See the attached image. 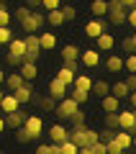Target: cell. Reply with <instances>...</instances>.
Instances as JSON below:
<instances>
[{
  "instance_id": "cell-1",
  "label": "cell",
  "mask_w": 136,
  "mask_h": 154,
  "mask_svg": "<svg viewBox=\"0 0 136 154\" xmlns=\"http://www.w3.org/2000/svg\"><path fill=\"white\" fill-rule=\"evenodd\" d=\"M44 23H46V16L39 13V11H31V13L21 21V31H23V33H39V31L44 28Z\"/></svg>"
},
{
  "instance_id": "cell-2",
  "label": "cell",
  "mask_w": 136,
  "mask_h": 154,
  "mask_svg": "<svg viewBox=\"0 0 136 154\" xmlns=\"http://www.w3.org/2000/svg\"><path fill=\"white\" fill-rule=\"evenodd\" d=\"M77 110H80V103H77L75 98H70V95H67V98H62L59 103H57V108H54V116H59L62 121H70L72 116L77 113Z\"/></svg>"
},
{
  "instance_id": "cell-3",
  "label": "cell",
  "mask_w": 136,
  "mask_h": 154,
  "mask_svg": "<svg viewBox=\"0 0 136 154\" xmlns=\"http://www.w3.org/2000/svg\"><path fill=\"white\" fill-rule=\"evenodd\" d=\"M126 8L121 0H108V18H110V26H123L126 23Z\"/></svg>"
},
{
  "instance_id": "cell-4",
  "label": "cell",
  "mask_w": 136,
  "mask_h": 154,
  "mask_svg": "<svg viewBox=\"0 0 136 154\" xmlns=\"http://www.w3.org/2000/svg\"><path fill=\"white\" fill-rule=\"evenodd\" d=\"M70 88H72V85H67V82H62L59 77H54V80L49 82V95L59 103L62 98H67V95H70Z\"/></svg>"
},
{
  "instance_id": "cell-5",
  "label": "cell",
  "mask_w": 136,
  "mask_h": 154,
  "mask_svg": "<svg viewBox=\"0 0 136 154\" xmlns=\"http://www.w3.org/2000/svg\"><path fill=\"white\" fill-rule=\"evenodd\" d=\"M118 128H126V131L136 134V113L131 110H118Z\"/></svg>"
},
{
  "instance_id": "cell-6",
  "label": "cell",
  "mask_w": 136,
  "mask_h": 154,
  "mask_svg": "<svg viewBox=\"0 0 136 154\" xmlns=\"http://www.w3.org/2000/svg\"><path fill=\"white\" fill-rule=\"evenodd\" d=\"M23 126L28 128L31 139H41V131H44V121H41V116H28Z\"/></svg>"
},
{
  "instance_id": "cell-7",
  "label": "cell",
  "mask_w": 136,
  "mask_h": 154,
  "mask_svg": "<svg viewBox=\"0 0 136 154\" xmlns=\"http://www.w3.org/2000/svg\"><path fill=\"white\" fill-rule=\"evenodd\" d=\"M49 139H51V144H62V141H67V139H70V128L62 126V123H54V126L49 128Z\"/></svg>"
},
{
  "instance_id": "cell-8",
  "label": "cell",
  "mask_w": 136,
  "mask_h": 154,
  "mask_svg": "<svg viewBox=\"0 0 136 154\" xmlns=\"http://www.w3.org/2000/svg\"><path fill=\"white\" fill-rule=\"evenodd\" d=\"M80 62L85 67H90V69H93V67H98L100 64V49H85L80 54Z\"/></svg>"
},
{
  "instance_id": "cell-9",
  "label": "cell",
  "mask_w": 136,
  "mask_h": 154,
  "mask_svg": "<svg viewBox=\"0 0 136 154\" xmlns=\"http://www.w3.org/2000/svg\"><path fill=\"white\" fill-rule=\"evenodd\" d=\"M100 108H103V113H113V110H121V98H116L113 93L103 95V98H100Z\"/></svg>"
},
{
  "instance_id": "cell-10",
  "label": "cell",
  "mask_w": 136,
  "mask_h": 154,
  "mask_svg": "<svg viewBox=\"0 0 136 154\" xmlns=\"http://www.w3.org/2000/svg\"><path fill=\"white\" fill-rule=\"evenodd\" d=\"M18 108H21V100H18L13 93L3 95V100H0V110H3V113H13V110H18Z\"/></svg>"
},
{
  "instance_id": "cell-11",
  "label": "cell",
  "mask_w": 136,
  "mask_h": 154,
  "mask_svg": "<svg viewBox=\"0 0 136 154\" xmlns=\"http://www.w3.org/2000/svg\"><path fill=\"white\" fill-rule=\"evenodd\" d=\"M103 31H108V26H105L100 18H93V21L85 26V36H90V38H98Z\"/></svg>"
},
{
  "instance_id": "cell-12",
  "label": "cell",
  "mask_w": 136,
  "mask_h": 154,
  "mask_svg": "<svg viewBox=\"0 0 136 154\" xmlns=\"http://www.w3.org/2000/svg\"><path fill=\"white\" fill-rule=\"evenodd\" d=\"M26 118L28 116L21 113V108H18V110H13V113H5V126L8 128H21L23 123H26Z\"/></svg>"
},
{
  "instance_id": "cell-13",
  "label": "cell",
  "mask_w": 136,
  "mask_h": 154,
  "mask_svg": "<svg viewBox=\"0 0 136 154\" xmlns=\"http://www.w3.org/2000/svg\"><path fill=\"white\" fill-rule=\"evenodd\" d=\"M95 44H98L100 51H110L116 46V38H113V33H110V31H103L98 38H95Z\"/></svg>"
},
{
  "instance_id": "cell-14",
  "label": "cell",
  "mask_w": 136,
  "mask_h": 154,
  "mask_svg": "<svg viewBox=\"0 0 136 154\" xmlns=\"http://www.w3.org/2000/svg\"><path fill=\"white\" fill-rule=\"evenodd\" d=\"M21 75H23V80H26V82L36 80V77H39V67H36V62H26V59H23V62H21Z\"/></svg>"
},
{
  "instance_id": "cell-15",
  "label": "cell",
  "mask_w": 136,
  "mask_h": 154,
  "mask_svg": "<svg viewBox=\"0 0 136 154\" xmlns=\"http://www.w3.org/2000/svg\"><path fill=\"white\" fill-rule=\"evenodd\" d=\"M39 38H41V49L44 51L57 49V33L54 31H41V33H39Z\"/></svg>"
},
{
  "instance_id": "cell-16",
  "label": "cell",
  "mask_w": 136,
  "mask_h": 154,
  "mask_svg": "<svg viewBox=\"0 0 136 154\" xmlns=\"http://www.w3.org/2000/svg\"><path fill=\"white\" fill-rule=\"evenodd\" d=\"M57 77H59L62 82H67V85H75V77H77V69H72L70 64H64V62H62V67H59V72H57Z\"/></svg>"
},
{
  "instance_id": "cell-17",
  "label": "cell",
  "mask_w": 136,
  "mask_h": 154,
  "mask_svg": "<svg viewBox=\"0 0 136 154\" xmlns=\"http://www.w3.org/2000/svg\"><path fill=\"white\" fill-rule=\"evenodd\" d=\"M46 23H51L54 28L64 26V23H67V18H64V11H62V8H57V11H46Z\"/></svg>"
},
{
  "instance_id": "cell-18",
  "label": "cell",
  "mask_w": 136,
  "mask_h": 154,
  "mask_svg": "<svg viewBox=\"0 0 136 154\" xmlns=\"http://www.w3.org/2000/svg\"><path fill=\"white\" fill-rule=\"evenodd\" d=\"M80 54L82 51L77 49L75 44H64L62 46V62H80Z\"/></svg>"
},
{
  "instance_id": "cell-19",
  "label": "cell",
  "mask_w": 136,
  "mask_h": 154,
  "mask_svg": "<svg viewBox=\"0 0 136 154\" xmlns=\"http://www.w3.org/2000/svg\"><path fill=\"white\" fill-rule=\"evenodd\" d=\"M105 69H108V72H123V69H126V62H123V57H118V54H110L108 59H105Z\"/></svg>"
},
{
  "instance_id": "cell-20",
  "label": "cell",
  "mask_w": 136,
  "mask_h": 154,
  "mask_svg": "<svg viewBox=\"0 0 136 154\" xmlns=\"http://www.w3.org/2000/svg\"><path fill=\"white\" fill-rule=\"evenodd\" d=\"M23 82H26V80H23L21 69H18V72H11V75H5V88L11 90V93H13V90H18Z\"/></svg>"
},
{
  "instance_id": "cell-21",
  "label": "cell",
  "mask_w": 136,
  "mask_h": 154,
  "mask_svg": "<svg viewBox=\"0 0 136 154\" xmlns=\"http://www.w3.org/2000/svg\"><path fill=\"white\" fill-rule=\"evenodd\" d=\"M13 95H16V98L21 100V105H23V103H31V98H33V90H31V85H28V82H23L18 90H13Z\"/></svg>"
},
{
  "instance_id": "cell-22",
  "label": "cell",
  "mask_w": 136,
  "mask_h": 154,
  "mask_svg": "<svg viewBox=\"0 0 136 154\" xmlns=\"http://www.w3.org/2000/svg\"><path fill=\"white\" fill-rule=\"evenodd\" d=\"M110 93L116 95V98H121V100H126L131 95V88H128V82H123V80H121V82H116V85H110Z\"/></svg>"
},
{
  "instance_id": "cell-23",
  "label": "cell",
  "mask_w": 136,
  "mask_h": 154,
  "mask_svg": "<svg viewBox=\"0 0 136 154\" xmlns=\"http://www.w3.org/2000/svg\"><path fill=\"white\" fill-rule=\"evenodd\" d=\"M90 13H93L95 18L108 16V0H93V5H90Z\"/></svg>"
},
{
  "instance_id": "cell-24",
  "label": "cell",
  "mask_w": 136,
  "mask_h": 154,
  "mask_svg": "<svg viewBox=\"0 0 136 154\" xmlns=\"http://www.w3.org/2000/svg\"><path fill=\"white\" fill-rule=\"evenodd\" d=\"M116 141H118L123 149L134 146V136H131V131H126V128H118V131H116Z\"/></svg>"
},
{
  "instance_id": "cell-25",
  "label": "cell",
  "mask_w": 136,
  "mask_h": 154,
  "mask_svg": "<svg viewBox=\"0 0 136 154\" xmlns=\"http://www.w3.org/2000/svg\"><path fill=\"white\" fill-rule=\"evenodd\" d=\"M70 98H75L80 105H85L87 100H90V90H80V88H75V85H72V88H70Z\"/></svg>"
},
{
  "instance_id": "cell-26",
  "label": "cell",
  "mask_w": 136,
  "mask_h": 154,
  "mask_svg": "<svg viewBox=\"0 0 136 154\" xmlns=\"http://www.w3.org/2000/svg\"><path fill=\"white\" fill-rule=\"evenodd\" d=\"M93 82H95V80L90 75H85V72L75 77V88H80V90H93Z\"/></svg>"
},
{
  "instance_id": "cell-27",
  "label": "cell",
  "mask_w": 136,
  "mask_h": 154,
  "mask_svg": "<svg viewBox=\"0 0 136 154\" xmlns=\"http://www.w3.org/2000/svg\"><path fill=\"white\" fill-rule=\"evenodd\" d=\"M90 93H95L98 98H103V95H108V93H110V85L105 82V80H95V82H93V90H90Z\"/></svg>"
},
{
  "instance_id": "cell-28",
  "label": "cell",
  "mask_w": 136,
  "mask_h": 154,
  "mask_svg": "<svg viewBox=\"0 0 136 154\" xmlns=\"http://www.w3.org/2000/svg\"><path fill=\"white\" fill-rule=\"evenodd\" d=\"M13 41V31L11 26H0V46H8Z\"/></svg>"
},
{
  "instance_id": "cell-29",
  "label": "cell",
  "mask_w": 136,
  "mask_h": 154,
  "mask_svg": "<svg viewBox=\"0 0 136 154\" xmlns=\"http://www.w3.org/2000/svg\"><path fill=\"white\" fill-rule=\"evenodd\" d=\"M11 18H13V13L5 8V3H0V26H8V23H11Z\"/></svg>"
},
{
  "instance_id": "cell-30",
  "label": "cell",
  "mask_w": 136,
  "mask_h": 154,
  "mask_svg": "<svg viewBox=\"0 0 136 154\" xmlns=\"http://www.w3.org/2000/svg\"><path fill=\"white\" fill-rule=\"evenodd\" d=\"M16 139H18L21 144H28V141H33V139H31V134H28V128H26V126L16 128Z\"/></svg>"
},
{
  "instance_id": "cell-31",
  "label": "cell",
  "mask_w": 136,
  "mask_h": 154,
  "mask_svg": "<svg viewBox=\"0 0 136 154\" xmlns=\"http://www.w3.org/2000/svg\"><path fill=\"white\" fill-rule=\"evenodd\" d=\"M105 126L108 128H118V110H113V113H105Z\"/></svg>"
},
{
  "instance_id": "cell-32",
  "label": "cell",
  "mask_w": 136,
  "mask_h": 154,
  "mask_svg": "<svg viewBox=\"0 0 136 154\" xmlns=\"http://www.w3.org/2000/svg\"><path fill=\"white\" fill-rule=\"evenodd\" d=\"M31 11H33L31 5H21V8H16V13H13V18H16V21L21 23V21H23V18H26V16H28Z\"/></svg>"
},
{
  "instance_id": "cell-33",
  "label": "cell",
  "mask_w": 136,
  "mask_h": 154,
  "mask_svg": "<svg viewBox=\"0 0 136 154\" xmlns=\"http://www.w3.org/2000/svg\"><path fill=\"white\" fill-rule=\"evenodd\" d=\"M126 72H136V51H131V54H126Z\"/></svg>"
},
{
  "instance_id": "cell-34",
  "label": "cell",
  "mask_w": 136,
  "mask_h": 154,
  "mask_svg": "<svg viewBox=\"0 0 136 154\" xmlns=\"http://www.w3.org/2000/svg\"><path fill=\"white\" fill-rule=\"evenodd\" d=\"M105 144H108V154H123V152H126L116 139H110V141H105Z\"/></svg>"
},
{
  "instance_id": "cell-35",
  "label": "cell",
  "mask_w": 136,
  "mask_h": 154,
  "mask_svg": "<svg viewBox=\"0 0 136 154\" xmlns=\"http://www.w3.org/2000/svg\"><path fill=\"white\" fill-rule=\"evenodd\" d=\"M41 8L44 11H57V8H62V0H41Z\"/></svg>"
},
{
  "instance_id": "cell-36",
  "label": "cell",
  "mask_w": 136,
  "mask_h": 154,
  "mask_svg": "<svg viewBox=\"0 0 136 154\" xmlns=\"http://www.w3.org/2000/svg\"><path fill=\"white\" fill-rule=\"evenodd\" d=\"M62 11H64V18H67V21H75V18H77V8H75V5H62Z\"/></svg>"
},
{
  "instance_id": "cell-37",
  "label": "cell",
  "mask_w": 136,
  "mask_h": 154,
  "mask_svg": "<svg viewBox=\"0 0 136 154\" xmlns=\"http://www.w3.org/2000/svg\"><path fill=\"white\" fill-rule=\"evenodd\" d=\"M70 123H72V126H82V123H85V113H82V110H77V113L70 118Z\"/></svg>"
},
{
  "instance_id": "cell-38",
  "label": "cell",
  "mask_w": 136,
  "mask_h": 154,
  "mask_svg": "<svg viewBox=\"0 0 136 154\" xmlns=\"http://www.w3.org/2000/svg\"><path fill=\"white\" fill-rule=\"evenodd\" d=\"M123 51H126V54H131V51H136V44H134V36L123 38Z\"/></svg>"
},
{
  "instance_id": "cell-39",
  "label": "cell",
  "mask_w": 136,
  "mask_h": 154,
  "mask_svg": "<svg viewBox=\"0 0 136 154\" xmlns=\"http://www.w3.org/2000/svg\"><path fill=\"white\" fill-rule=\"evenodd\" d=\"M36 154H51V144H39V146H36Z\"/></svg>"
},
{
  "instance_id": "cell-40",
  "label": "cell",
  "mask_w": 136,
  "mask_h": 154,
  "mask_svg": "<svg viewBox=\"0 0 136 154\" xmlns=\"http://www.w3.org/2000/svg\"><path fill=\"white\" fill-rule=\"evenodd\" d=\"M126 23H131V26L136 28V8H134V11H128V13H126Z\"/></svg>"
},
{
  "instance_id": "cell-41",
  "label": "cell",
  "mask_w": 136,
  "mask_h": 154,
  "mask_svg": "<svg viewBox=\"0 0 136 154\" xmlns=\"http://www.w3.org/2000/svg\"><path fill=\"white\" fill-rule=\"evenodd\" d=\"M126 82H128V88H131V90H136V72H128Z\"/></svg>"
},
{
  "instance_id": "cell-42",
  "label": "cell",
  "mask_w": 136,
  "mask_h": 154,
  "mask_svg": "<svg viewBox=\"0 0 136 154\" xmlns=\"http://www.w3.org/2000/svg\"><path fill=\"white\" fill-rule=\"evenodd\" d=\"M121 3H123L126 11H134V8H136V0H121Z\"/></svg>"
},
{
  "instance_id": "cell-43",
  "label": "cell",
  "mask_w": 136,
  "mask_h": 154,
  "mask_svg": "<svg viewBox=\"0 0 136 154\" xmlns=\"http://www.w3.org/2000/svg\"><path fill=\"white\" fill-rule=\"evenodd\" d=\"M26 5H31V8H41V0H26Z\"/></svg>"
},
{
  "instance_id": "cell-44",
  "label": "cell",
  "mask_w": 136,
  "mask_h": 154,
  "mask_svg": "<svg viewBox=\"0 0 136 154\" xmlns=\"http://www.w3.org/2000/svg\"><path fill=\"white\" fill-rule=\"evenodd\" d=\"M128 100H131V108H136V90H131V95H128Z\"/></svg>"
},
{
  "instance_id": "cell-45",
  "label": "cell",
  "mask_w": 136,
  "mask_h": 154,
  "mask_svg": "<svg viewBox=\"0 0 136 154\" xmlns=\"http://www.w3.org/2000/svg\"><path fill=\"white\" fill-rule=\"evenodd\" d=\"M3 128H8L5 126V118H0V131H3Z\"/></svg>"
},
{
  "instance_id": "cell-46",
  "label": "cell",
  "mask_w": 136,
  "mask_h": 154,
  "mask_svg": "<svg viewBox=\"0 0 136 154\" xmlns=\"http://www.w3.org/2000/svg\"><path fill=\"white\" fill-rule=\"evenodd\" d=\"M0 82H5V75H3V72H0Z\"/></svg>"
},
{
  "instance_id": "cell-47",
  "label": "cell",
  "mask_w": 136,
  "mask_h": 154,
  "mask_svg": "<svg viewBox=\"0 0 136 154\" xmlns=\"http://www.w3.org/2000/svg\"><path fill=\"white\" fill-rule=\"evenodd\" d=\"M134 44H136V31H134Z\"/></svg>"
},
{
  "instance_id": "cell-48",
  "label": "cell",
  "mask_w": 136,
  "mask_h": 154,
  "mask_svg": "<svg viewBox=\"0 0 136 154\" xmlns=\"http://www.w3.org/2000/svg\"><path fill=\"white\" fill-rule=\"evenodd\" d=\"M134 146H136V134H134Z\"/></svg>"
},
{
  "instance_id": "cell-49",
  "label": "cell",
  "mask_w": 136,
  "mask_h": 154,
  "mask_svg": "<svg viewBox=\"0 0 136 154\" xmlns=\"http://www.w3.org/2000/svg\"><path fill=\"white\" fill-rule=\"evenodd\" d=\"M134 113H136V108H134Z\"/></svg>"
}]
</instances>
